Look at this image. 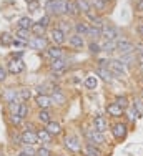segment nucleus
Returning <instances> with one entry per match:
<instances>
[{
  "label": "nucleus",
  "mask_w": 143,
  "mask_h": 156,
  "mask_svg": "<svg viewBox=\"0 0 143 156\" xmlns=\"http://www.w3.org/2000/svg\"><path fill=\"white\" fill-rule=\"evenodd\" d=\"M45 10L50 17L67 15V0H48L45 3Z\"/></svg>",
  "instance_id": "1"
},
{
  "label": "nucleus",
  "mask_w": 143,
  "mask_h": 156,
  "mask_svg": "<svg viewBox=\"0 0 143 156\" xmlns=\"http://www.w3.org/2000/svg\"><path fill=\"white\" fill-rule=\"evenodd\" d=\"M85 138H86V143L97 144V146H103V144H107L105 135L100 133V131H97L95 128H86L85 129Z\"/></svg>",
  "instance_id": "2"
},
{
  "label": "nucleus",
  "mask_w": 143,
  "mask_h": 156,
  "mask_svg": "<svg viewBox=\"0 0 143 156\" xmlns=\"http://www.w3.org/2000/svg\"><path fill=\"white\" fill-rule=\"evenodd\" d=\"M112 135L116 141H123L128 136V125L123 123V121H116L112 125Z\"/></svg>",
  "instance_id": "3"
},
{
  "label": "nucleus",
  "mask_w": 143,
  "mask_h": 156,
  "mask_svg": "<svg viewBox=\"0 0 143 156\" xmlns=\"http://www.w3.org/2000/svg\"><path fill=\"white\" fill-rule=\"evenodd\" d=\"M103 37L105 40H110V42H118L120 38H122V32H120V28L118 27H115V25H110L108 23L107 27L103 28Z\"/></svg>",
  "instance_id": "4"
},
{
  "label": "nucleus",
  "mask_w": 143,
  "mask_h": 156,
  "mask_svg": "<svg viewBox=\"0 0 143 156\" xmlns=\"http://www.w3.org/2000/svg\"><path fill=\"white\" fill-rule=\"evenodd\" d=\"M116 51H118L120 55L133 53V51H135V42H131V40L125 38V37H122V38L116 42Z\"/></svg>",
  "instance_id": "5"
},
{
  "label": "nucleus",
  "mask_w": 143,
  "mask_h": 156,
  "mask_svg": "<svg viewBox=\"0 0 143 156\" xmlns=\"http://www.w3.org/2000/svg\"><path fill=\"white\" fill-rule=\"evenodd\" d=\"M63 144H65V148L68 151H72V153H80V151H83V144H82V141L77 136H67Z\"/></svg>",
  "instance_id": "6"
},
{
  "label": "nucleus",
  "mask_w": 143,
  "mask_h": 156,
  "mask_svg": "<svg viewBox=\"0 0 143 156\" xmlns=\"http://www.w3.org/2000/svg\"><path fill=\"white\" fill-rule=\"evenodd\" d=\"M67 42H68V47L73 48V50H82L85 47V37L83 35H78V33H70L67 37Z\"/></svg>",
  "instance_id": "7"
},
{
  "label": "nucleus",
  "mask_w": 143,
  "mask_h": 156,
  "mask_svg": "<svg viewBox=\"0 0 143 156\" xmlns=\"http://www.w3.org/2000/svg\"><path fill=\"white\" fill-rule=\"evenodd\" d=\"M28 47L32 48V50L42 51V50H47L50 45H48V38H47V37H32V40L28 42Z\"/></svg>",
  "instance_id": "8"
},
{
  "label": "nucleus",
  "mask_w": 143,
  "mask_h": 156,
  "mask_svg": "<svg viewBox=\"0 0 143 156\" xmlns=\"http://www.w3.org/2000/svg\"><path fill=\"white\" fill-rule=\"evenodd\" d=\"M108 68H110L112 73L118 75L120 78L127 75V65H125V63H122V62L118 60V58H112V60H110V65H108Z\"/></svg>",
  "instance_id": "9"
},
{
  "label": "nucleus",
  "mask_w": 143,
  "mask_h": 156,
  "mask_svg": "<svg viewBox=\"0 0 143 156\" xmlns=\"http://www.w3.org/2000/svg\"><path fill=\"white\" fill-rule=\"evenodd\" d=\"M7 70H9V73H12V75H20L22 72H25V63H24V60H20V58H12V60L9 62V65H7Z\"/></svg>",
  "instance_id": "10"
},
{
  "label": "nucleus",
  "mask_w": 143,
  "mask_h": 156,
  "mask_svg": "<svg viewBox=\"0 0 143 156\" xmlns=\"http://www.w3.org/2000/svg\"><path fill=\"white\" fill-rule=\"evenodd\" d=\"M20 136H22V143H24V144H32V146H33V144L38 143L37 131L32 128V126H30V128H27V129H24Z\"/></svg>",
  "instance_id": "11"
},
{
  "label": "nucleus",
  "mask_w": 143,
  "mask_h": 156,
  "mask_svg": "<svg viewBox=\"0 0 143 156\" xmlns=\"http://www.w3.org/2000/svg\"><path fill=\"white\" fill-rule=\"evenodd\" d=\"M52 101H53V105H58V106H63L67 105V95L62 91V88L60 87H53V90H52Z\"/></svg>",
  "instance_id": "12"
},
{
  "label": "nucleus",
  "mask_w": 143,
  "mask_h": 156,
  "mask_svg": "<svg viewBox=\"0 0 143 156\" xmlns=\"http://www.w3.org/2000/svg\"><path fill=\"white\" fill-rule=\"evenodd\" d=\"M50 40H52L53 45H60V47H62L63 43L67 42V35L60 30L58 27H55V28H52V30H50Z\"/></svg>",
  "instance_id": "13"
},
{
  "label": "nucleus",
  "mask_w": 143,
  "mask_h": 156,
  "mask_svg": "<svg viewBox=\"0 0 143 156\" xmlns=\"http://www.w3.org/2000/svg\"><path fill=\"white\" fill-rule=\"evenodd\" d=\"M92 123H93V128H95L97 131H100V133H105L108 129V120L103 116V115H95L93 120H92Z\"/></svg>",
  "instance_id": "14"
},
{
  "label": "nucleus",
  "mask_w": 143,
  "mask_h": 156,
  "mask_svg": "<svg viewBox=\"0 0 143 156\" xmlns=\"http://www.w3.org/2000/svg\"><path fill=\"white\" fill-rule=\"evenodd\" d=\"M45 55H47L50 60H57V58H63L65 50H63L60 45H50L47 50H45Z\"/></svg>",
  "instance_id": "15"
},
{
  "label": "nucleus",
  "mask_w": 143,
  "mask_h": 156,
  "mask_svg": "<svg viewBox=\"0 0 143 156\" xmlns=\"http://www.w3.org/2000/svg\"><path fill=\"white\" fill-rule=\"evenodd\" d=\"M35 105L38 106V110H48L53 105V101H52L50 95H37L35 96Z\"/></svg>",
  "instance_id": "16"
},
{
  "label": "nucleus",
  "mask_w": 143,
  "mask_h": 156,
  "mask_svg": "<svg viewBox=\"0 0 143 156\" xmlns=\"http://www.w3.org/2000/svg\"><path fill=\"white\" fill-rule=\"evenodd\" d=\"M107 113H108V116H112V118H115V120H118V118H122L123 115H125V110L120 108V106L116 105L115 101H112L110 105H107Z\"/></svg>",
  "instance_id": "17"
},
{
  "label": "nucleus",
  "mask_w": 143,
  "mask_h": 156,
  "mask_svg": "<svg viewBox=\"0 0 143 156\" xmlns=\"http://www.w3.org/2000/svg\"><path fill=\"white\" fill-rule=\"evenodd\" d=\"M82 153H83V156H103V151L100 150V146L92 144V143H86Z\"/></svg>",
  "instance_id": "18"
},
{
  "label": "nucleus",
  "mask_w": 143,
  "mask_h": 156,
  "mask_svg": "<svg viewBox=\"0 0 143 156\" xmlns=\"http://www.w3.org/2000/svg\"><path fill=\"white\" fill-rule=\"evenodd\" d=\"M88 28H90V22L88 20H77L73 23V30L75 33H78V35H86V32H88Z\"/></svg>",
  "instance_id": "19"
},
{
  "label": "nucleus",
  "mask_w": 143,
  "mask_h": 156,
  "mask_svg": "<svg viewBox=\"0 0 143 156\" xmlns=\"http://www.w3.org/2000/svg\"><path fill=\"white\" fill-rule=\"evenodd\" d=\"M2 98L5 100L7 105H10V103L18 101V98H20V96H18V91H17V90H13V88H7V90L3 91Z\"/></svg>",
  "instance_id": "20"
},
{
  "label": "nucleus",
  "mask_w": 143,
  "mask_h": 156,
  "mask_svg": "<svg viewBox=\"0 0 143 156\" xmlns=\"http://www.w3.org/2000/svg\"><path fill=\"white\" fill-rule=\"evenodd\" d=\"M67 68V60L65 58H57V60H52L50 62V70L55 73H60Z\"/></svg>",
  "instance_id": "21"
},
{
  "label": "nucleus",
  "mask_w": 143,
  "mask_h": 156,
  "mask_svg": "<svg viewBox=\"0 0 143 156\" xmlns=\"http://www.w3.org/2000/svg\"><path fill=\"white\" fill-rule=\"evenodd\" d=\"M45 129H47L52 136H58V135H62V131H63L62 125H60L58 121H53V120H52L48 125H45Z\"/></svg>",
  "instance_id": "22"
},
{
  "label": "nucleus",
  "mask_w": 143,
  "mask_h": 156,
  "mask_svg": "<svg viewBox=\"0 0 143 156\" xmlns=\"http://www.w3.org/2000/svg\"><path fill=\"white\" fill-rule=\"evenodd\" d=\"M37 138H38V141L42 144H50L52 140H53V136H52L50 133L43 128V129H38V131H37Z\"/></svg>",
  "instance_id": "23"
},
{
  "label": "nucleus",
  "mask_w": 143,
  "mask_h": 156,
  "mask_svg": "<svg viewBox=\"0 0 143 156\" xmlns=\"http://www.w3.org/2000/svg\"><path fill=\"white\" fill-rule=\"evenodd\" d=\"M67 15L68 17H78L80 15V10H78L75 0H67Z\"/></svg>",
  "instance_id": "24"
},
{
  "label": "nucleus",
  "mask_w": 143,
  "mask_h": 156,
  "mask_svg": "<svg viewBox=\"0 0 143 156\" xmlns=\"http://www.w3.org/2000/svg\"><path fill=\"white\" fill-rule=\"evenodd\" d=\"M37 120H38L40 123H43V125H48L52 121L50 110H38V113H37Z\"/></svg>",
  "instance_id": "25"
},
{
  "label": "nucleus",
  "mask_w": 143,
  "mask_h": 156,
  "mask_svg": "<svg viewBox=\"0 0 143 156\" xmlns=\"http://www.w3.org/2000/svg\"><path fill=\"white\" fill-rule=\"evenodd\" d=\"M90 5H92V9L97 10L98 13H103L105 10H107L108 3L105 2V0H90Z\"/></svg>",
  "instance_id": "26"
},
{
  "label": "nucleus",
  "mask_w": 143,
  "mask_h": 156,
  "mask_svg": "<svg viewBox=\"0 0 143 156\" xmlns=\"http://www.w3.org/2000/svg\"><path fill=\"white\" fill-rule=\"evenodd\" d=\"M15 38L20 40V42L28 43L30 40H32V32H30V30H22V28H18L17 33H15Z\"/></svg>",
  "instance_id": "27"
},
{
  "label": "nucleus",
  "mask_w": 143,
  "mask_h": 156,
  "mask_svg": "<svg viewBox=\"0 0 143 156\" xmlns=\"http://www.w3.org/2000/svg\"><path fill=\"white\" fill-rule=\"evenodd\" d=\"M101 35H103V30H101V28H97V27H93V25H90V28H88V32H86L85 37H88L90 40H98V38H101Z\"/></svg>",
  "instance_id": "28"
},
{
  "label": "nucleus",
  "mask_w": 143,
  "mask_h": 156,
  "mask_svg": "<svg viewBox=\"0 0 143 156\" xmlns=\"http://www.w3.org/2000/svg\"><path fill=\"white\" fill-rule=\"evenodd\" d=\"M115 103L120 106V108H123V110H128L130 108V100H128V96H127V95H116L115 96Z\"/></svg>",
  "instance_id": "29"
},
{
  "label": "nucleus",
  "mask_w": 143,
  "mask_h": 156,
  "mask_svg": "<svg viewBox=\"0 0 143 156\" xmlns=\"http://www.w3.org/2000/svg\"><path fill=\"white\" fill-rule=\"evenodd\" d=\"M33 23H35V22H33L30 17H22L17 25H18V28H22V30H32Z\"/></svg>",
  "instance_id": "30"
},
{
  "label": "nucleus",
  "mask_w": 143,
  "mask_h": 156,
  "mask_svg": "<svg viewBox=\"0 0 143 156\" xmlns=\"http://www.w3.org/2000/svg\"><path fill=\"white\" fill-rule=\"evenodd\" d=\"M118 60L122 62V63H125V65H131V63H135L137 62V53H125V55H120L118 57Z\"/></svg>",
  "instance_id": "31"
},
{
  "label": "nucleus",
  "mask_w": 143,
  "mask_h": 156,
  "mask_svg": "<svg viewBox=\"0 0 143 156\" xmlns=\"http://www.w3.org/2000/svg\"><path fill=\"white\" fill-rule=\"evenodd\" d=\"M77 2V7H78V10H80V13H85L86 12H90L92 10V5H90V0H75Z\"/></svg>",
  "instance_id": "32"
},
{
  "label": "nucleus",
  "mask_w": 143,
  "mask_h": 156,
  "mask_svg": "<svg viewBox=\"0 0 143 156\" xmlns=\"http://www.w3.org/2000/svg\"><path fill=\"white\" fill-rule=\"evenodd\" d=\"M97 75H100L105 81H113V73L110 68H97Z\"/></svg>",
  "instance_id": "33"
},
{
  "label": "nucleus",
  "mask_w": 143,
  "mask_h": 156,
  "mask_svg": "<svg viewBox=\"0 0 143 156\" xmlns=\"http://www.w3.org/2000/svg\"><path fill=\"white\" fill-rule=\"evenodd\" d=\"M83 85H85V88H88V90H95L97 85H98V80H97L95 75H88V76L85 78Z\"/></svg>",
  "instance_id": "34"
},
{
  "label": "nucleus",
  "mask_w": 143,
  "mask_h": 156,
  "mask_svg": "<svg viewBox=\"0 0 143 156\" xmlns=\"http://www.w3.org/2000/svg\"><path fill=\"white\" fill-rule=\"evenodd\" d=\"M28 113H30V106H28V103L27 101H20V105H18V116H22L25 120V118L28 116Z\"/></svg>",
  "instance_id": "35"
},
{
  "label": "nucleus",
  "mask_w": 143,
  "mask_h": 156,
  "mask_svg": "<svg viewBox=\"0 0 143 156\" xmlns=\"http://www.w3.org/2000/svg\"><path fill=\"white\" fill-rule=\"evenodd\" d=\"M101 51H105V53H112V51H116V42L105 40V42L101 43Z\"/></svg>",
  "instance_id": "36"
},
{
  "label": "nucleus",
  "mask_w": 143,
  "mask_h": 156,
  "mask_svg": "<svg viewBox=\"0 0 143 156\" xmlns=\"http://www.w3.org/2000/svg\"><path fill=\"white\" fill-rule=\"evenodd\" d=\"M88 51L92 55H98L100 51H101V43H98L97 40H90V43H88Z\"/></svg>",
  "instance_id": "37"
},
{
  "label": "nucleus",
  "mask_w": 143,
  "mask_h": 156,
  "mask_svg": "<svg viewBox=\"0 0 143 156\" xmlns=\"http://www.w3.org/2000/svg\"><path fill=\"white\" fill-rule=\"evenodd\" d=\"M58 28L65 33V35H70V30H73V25H72L70 22H67V20H60L58 22Z\"/></svg>",
  "instance_id": "38"
},
{
  "label": "nucleus",
  "mask_w": 143,
  "mask_h": 156,
  "mask_svg": "<svg viewBox=\"0 0 143 156\" xmlns=\"http://www.w3.org/2000/svg\"><path fill=\"white\" fill-rule=\"evenodd\" d=\"M33 33V37H45L43 33H45V27L43 25H40L38 22L37 23H33V27H32V30H30Z\"/></svg>",
  "instance_id": "39"
},
{
  "label": "nucleus",
  "mask_w": 143,
  "mask_h": 156,
  "mask_svg": "<svg viewBox=\"0 0 143 156\" xmlns=\"http://www.w3.org/2000/svg\"><path fill=\"white\" fill-rule=\"evenodd\" d=\"M125 115H127V118H128L130 121H137L138 118H140V115L137 113V110H135L133 106H130L128 110H125Z\"/></svg>",
  "instance_id": "40"
},
{
  "label": "nucleus",
  "mask_w": 143,
  "mask_h": 156,
  "mask_svg": "<svg viewBox=\"0 0 143 156\" xmlns=\"http://www.w3.org/2000/svg\"><path fill=\"white\" fill-rule=\"evenodd\" d=\"M131 106L137 110V113L140 115V118H141L143 116V100L141 98H135V101L131 103Z\"/></svg>",
  "instance_id": "41"
},
{
  "label": "nucleus",
  "mask_w": 143,
  "mask_h": 156,
  "mask_svg": "<svg viewBox=\"0 0 143 156\" xmlns=\"http://www.w3.org/2000/svg\"><path fill=\"white\" fill-rule=\"evenodd\" d=\"M13 40H15V37H12L10 33H3V35L0 37L2 45H13Z\"/></svg>",
  "instance_id": "42"
},
{
  "label": "nucleus",
  "mask_w": 143,
  "mask_h": 156,
  "mask_svg": "<svg viewBox=\"0 0 143 156\" xmlns=\"http://www.w3.org/2000/svg\"><path fill=\"white\" fill-rule=\"evenodd\" d=\"M18 96H20L22 101H27V100H30V96H32V91L28 88H20L18 90Z\"/></svg>",
  "instance_id": "43"
},
{
  "label": "nucleus",
  "mask_w": 143,
  "mask_h": 156,
  "mask_svg": "<svg viewBox=\"0 0 143 156\" xmlns=\"http://www.w3.org/2000/svg\"><path fill=\"white\" fill-rule=\"evenodd\" d=\"M9 120H10V123H12L13 126H20L22 121H24V118L18 116L17 113H13V115H10V116H9Z\"/></svg>",
  "instance_id": "44"
},
{
  "label": "nucleus",
  "mask_w": 143,
  "mask_h": 156,
  "mask_svg": "<svg viewBox=\"0 0 143 156\" xmlns=\"http://www.w3.org/2000/svg\"><path fill=\"white\" fill-rule=\"evenodd\" d=\"M24 153L27 156H35L37 154V150H33L32 144H24Z\"/></svg>",
  "instance_id": "45"
},
{
  "label": "nucleus",
  "mask_w": 143,
  "mask_h": 156,
  "mask_svg": "<svg viewBox=\"0 0 143 156\" xmlns=\"http://www.w3.org/2000/svg\"><path fill=\"white\" fill-rule=\"evenodd\" d=\"M35 156H52V151L48 150L47 146H42V148H38V150H37V154Z\"/></svg>",
  "instance_id": "46"
},
{
  "label": "nucleus",
  "mask_w": 143,
  "mask_h": 156,
  "mask_svg": "<svg viewBox=\"0 0 143 156\" xmlns=\"http://www.w3.org/2000/svg\"><path fill=\"white\" fill-rule=\"evenodd\" d=\"M7 75H9V70H7V66H2V65H0V83H3V81L7 80Z\"/></svg>",
  "instance_id": "47"
},
{
  "label": "nucleus",
  "mask_w": 143,
  "mask_h": 156,
  "mask_svg": "<svg viewBox=\"0 0 143 156\" xmlns=\"http://www.w3.org/2000/svg\"><path fill=\"white\" fill-rule=\"evenodd\" d=\"M135 30H137V35H138V37H140V38L143 40V20H140V22L137 23Z\"/></svg>",
  "instance_id": "48"
},
{
  "label": "nucleus",
  "mask_w": 143,
  "mask_h": 156,
  "mask_svg": "<svg viewBox=\"0 0 143 156\" xmlns=\"http://www.w3.org/2000/svg\"><path fill=\"white\" fill-rule=\"evenodd\" d=\"M135 12L143 15V0H137V3H135Z\"/></svg>",
  "instance_id": "49"
},
{
  "label": "nucleus",
  "mask_w": 143,
  "mask_h": 156,
  "mask_svg": "<svg viewBox=\"0 0 143 156\" xmlns=\"http://www.w3.org/2000/svg\"><path fill=\"white\" fill-rule=\"evenodd\" d=\"M38 23H40V25H43V27L47 28V27H48V23H50V15H43V17L38 20Z\"/></svg>",
  "instance_id": "50"
},
{
  "label": "nucleus",
  "mask_w": 143,
  "mask_h": 156,
  "mask_svg": "<svg viewBox=\"0 0 143 156\" xmlns=\"http://www.w3.org/2000/svg\"><path fill=\"white\" fill-rule=\"evenodd\" d=\"M135 53H143V40L141 42H135Z\"/></svg>",
  "instance_id": "51"
},
{
  "label": "nucleus",
  "mask_w": 143,
  "mask_h": 156,
  "mask_svg": "<svg viewBox=\"0 0 143 156\" xmlns=\"http://www.w3.org/2000/svg\"><path fill=\"white\" fill-rule=\"evenodd\" d=\"M137 63H143V53H137Z\"/></svg>",
  "instance_id": "52"
},
{
  "label": "nucleus",
  "mask_w": 143,
  "mask_h": 156,
  "mask_svg": "<svg viewBox=\"0 0 143 156\" xmlns=\"http://www.w3.org/2000/svg\"><path fill=\"white\" fill-rule=\"evenodd\" d=\"M138 70H140L141 75H143V63H138Z\"/></svg>",
  "instance_id": "53"
},
{
  "label": "nucleus",
  "mask_w": 143,
  "mask_h": 156,
  "mask_svg": "<svg viewBox=\"0 0 143 156\" xmlns=\"http://www.w3.org/2000/svg\"><path fill=\"white\" fill-rule=\"evenodd\" d=\"M17 156H27V154H25V153H24V151H22V153H18Z\"/></svg>",
  "instance_id": "54"
},
{
  "label": "nucleus",
  "mask_w": 143,
  "mask_h": 156,
  "mask_svg": "<svg viewBox=\"0 0 143 156\" xmlns=\"http://www.w3.org/2000/svg\"><path fill=\"white\" fill-rule=\"evenodd\" d=\"M140 98L143 100V88H141V91H140Z\"/></svg>",
  "instance_id": "55"
},
{
  "label": "nucleus",
  "mask_w": 143,
  "mask_h": 156,
  "mask_svg": "<svg viewBox=\"0 0 143 156\" xmlns=\"http://www.w3.org/2000/svg\"><path fill=\"white\" fill-rule=\"evenodd\" d=\"M140 81H141V85H143V75H141V78H140Z\"/></svg>",
  "instance_id": "56"
},
{
  "label": "nucleus",
  "mask_w": 143,
  "mask_h": 156,
  "mask_svg": "<svg viewBox=\"0 0 143 156\" xmlns=\"http://www.w3.org/2000/svg\"><path fill=\"white\" fill-rule=\"evenodd\" d=\"M58 156H68V154H58Z\"/></svg>",
  "instance_id": "57"
},
{
  "label": "nucleus",
  "mask_w": 143,
  "mask_h": 156,
  "mask_svg": "<svg viewBox=\"0 0 143 156\" xmlns=\"http://www.w3.org/2000/svg\"><path fill=\"white\" fill-rule=\"evenodd\" d=\"M105 2H107V3H108V0H105Z\"/></svg>",
  "instance_id": "58"
}]
</instances>
